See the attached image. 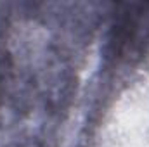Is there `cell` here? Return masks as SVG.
Masks as SVG:
<instances>
[{
	"label": "cell",
	"mask_w": 149,
	"mask_h": 147,
	"mask_svg": "<svg viewBox=\"0 0 149 147\" xmlns=\"http://www.w3.org/2000/svg\"><path fill=\"white\" fill-rule=\"evenodd\" d=\"M0 83H2V66H0Z\"/></svg>",
	"instance_id": "1"
}]
</instances>
